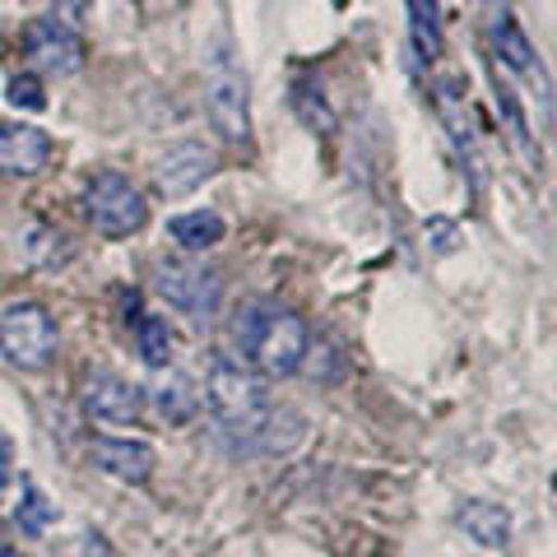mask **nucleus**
<instances>
[{
	"label": "nucleus",
	"instance_id": "obj_1",
	"mask_svg": "<svg viewBox=\"0 0 557 557\" xmlns=\"http://www.w3.org/2000/svg\"><path fill=\"white\" fill-rule=\"evenodd\" d=\"M242 358L251 362L260 376H293L307 362L311 335L298 311L274 307V302H251L233 325Z\"/></svg>",
	"mask_w": 557,
	"mask_h": 557
},
{
	"label": "nucleus",
	"instance_id": "obj_2",
	"mask_svg": "<svg viewBox=\"0 0 557 557\" xmlns=\"http://www.w3.org/2000/svg\"><path fill=\"white\" fill-rule=\"evenodd\" d=\"M205 399L214 418L228 432H260L270 423V395L260 386V376H251L242 362L228 358H214L209 362V376H205Z\"/></svg>",
	"mask_w": 557,
	"mask_h": 557
},
{
	"label": "nucleus",
	"instance_id": "obj_3",
	"mask_svg": "<svg viewBox=\"0 0 557 557\" xmlns=\"http://www.w3.org/2000/svg\"><path fill=\"white\" fill-rule=\"evenodd\" d=\"M84 219L94 223V233L116 242V237H131L145 228L149 205L139 196V186H131L121 172H98L89 190H84Z\"/></svg>",
	"mask_w": 557,
	"mask_h": 557
},
{
	"label": "nucleus",
	"instance_id": "obj_4",
	"mask_svg": "<svg viewBox=\"0 0 557 557\" xmlns=\"http://www.w3.org/2000/svg\"><path fill=\"white\" fill-rule=\"evenodd\" d=\"M0 354L24 372L47 368L51 354H57V321H51V311L38 302H14L0 317Z\"/></svg>",
	"mask_w": 557,
	"mask_h": 557
},
{
	"label": "nucleus",
	"instance_id": "obj_5",
	"mask_svg": "<svg viewBox=\"0 0 557 557\" xmlns=\"http://www.w3.org/2000/svg\"><path fill=\"white\" fill-rule=\"evenodd\" d=\"M205 108H209V121L214 131L228 139V145H242L251 135V94H247V75L233 65V57L209 61V75H205Z\"/></svg>",
	"mask_w": 557,
	"mask_h": 557
},
{
	"label": "nucleus",
	"instance_id": "obj_6",
	"mask_svg": "<svg viewBox=\"0 0 557 557\" xmlns=\"http://www.w3.org/2000/svg\"><path fill=\"white\" fill-rule=\"evenodd\" d=\"M219 288H223L219 274L196 265V260H168V265H159V293L196 321H205L219 307Z\"/></svg>",
	"mask_w": 557,
	"mask_h": 557
},
{
	"label": "nucleus",
	"instance_id": "obj_7",
	"mask_svg": "<svg viewBox=\"0 0 557 557\" xmlns=\"http://www.w3.org/2000/svg\"><path fill=\"white\" fill-rule=\"evenodd\" d=\"M437 116L446 121L450 139H456L465 172H469V186L474 196L483 190V153H479V135H474V112H469V98L460 89V79H437Z\"/></svg>",
	"mask_w": 557,
	"mask_h": 557
},
{
	"label": "nucleus",
	"instance_id": "obj_8",
	"mask_svg": "<svg viewBox=\"0 0 557 557\" xmlns=\"http://www.w3.org/2000/svg\"><path fill=\"white\" fill-rule=\"evenodd\" d=\"M24 47L42 70H51V75H70V70L84 65L79 33H70L61 20H28L24 24Z\"/></svg>",
	"mask_w": 557,
	"mask_h": 557
},
{
	"label": "nucleus",
	"instance_id": "obj_9",
	"mask_svg": "<svg viewBox=\"0 0 557 557\" xmlns=\"http://www.w3.org/2000/svg\"><path fill=\"white\" fill-rule=\"evenodd\" d=\"M51 163V135L38 126H0V172L5 177H38V172Z\"/></svg>",
	"mask_w": 557,
	"mask_h": 557
},
{
	"label": "nucleus",
	"instance_id": "obj_10",
	"mask_svg": "<svg viewBox=\"0 0 557 557\" xmlns=\"http://www.w3.org/2000/svg\"><path fill=\"white\" fill-rule=\"evenodd\" d=\"M214 168H219L214 149L196 145V139H186V145H172V149L163 153V163H159V190H163L168 200L190 196V190H196Z\"/></svg>",
	"mask_w": 557,
	"mask_h": 557
},
{
	"label": "nucleus",
	"instance_id": "obj_11",
	"mask_svg": "<svg viewBox=\"0 0 557 557\" xmlns=\"http://www.w3.org/2000/svg\"><path fill=\"white\" fill-rule=\"evenodd\" d=\"M84 409H89V418H98V423L121 428L145 413V395H139V386H131V381L98 376V381H89V391H84Z\"/></svg>",
	"mask_w": 557,
	"mask_h": 557
},
{
	"label": "nucleus",
	"instance_id": "obj_12",
	"mask_svg": "<svg viewBox=\"0 0 557 557\" xmlns=\"http://www.w3.org/2000/svg\"><path fill=\"white\" fill-rule=\"evenodd\" d=\"M94 465L108 469V474L121 479V483H149V474H153V446L98 437L94 442Z\"/></svg>",
	"mask_w": 557,
	"mask_h": 557
},
{
	"label": "nucleus",
	"instance_id": "obj_13",
	"mask_svg": "<svg viewBox=\"0 0 557 557\" xmlns=\"http://www.w3.org/2000/svg\"><path fill=\"white\" fill-rule=\"evenodd\" d=\"M493 51L502 57V65L516 70V75H539L534 70V42L525 38V28H520V20L511 10H502L493 20Z\"/></svg>",
	"mask_w": 557,
	"mask_h": 557
},
{
	"label": "nucleus",
	"instance_id": "obj_14",
	"mask_svg": "<svg viewBox=\"0 0 557 557\" xmlns=\"http://www.w3.org/2000/svg\"><path fill=\"white\" fill-rule=\"evenodd\" d=\"M456 520L465 525L469 539H479L483 548H502L511 539V516L502 507H493V502H465Z\"/></svg>",
	"mask_w": 557,
	"mask_h": 557
},
{
	"label": "nucleus",
	"instance_id": "obj_15",
	"mask_svg": "<svg viewBox=\"0 0 557 557\" xmlns=\"http://www.w3.org/2000/svg\"><path fill=\"white\" fill-rule=\"evenodd\" d=\"M493 94H497V112L502 121H507V135H511V145L525 153V159H539V149H534V139H530V121H525V108H520V94H516V84L502 75V65H493Z\"/></svg>",
	"mask_w": 557,
	"mask_h": 557
},
{
	"label": "nucleus",
	"instance_id": "obj_16",
	"mask_svg": "<svg viewBox=\"0 0 557 557\" xmlns=\"http://www.w3.org/2000/svg\"><path fill=\"white\" fill-rule=\"evenodd\" d=\"M409 5V38H413V57L432 65L442 57V14L437 0H405Z\"/></svg>",
	"mask_w": 557,
	"mask_h": 557
},
{
	"label": "nucleus",
	"instance_id": "obj_17",
	"mask_svg": "<svg viewBox=\"0 0 557 557\" xmlns=\"http://www.w3.org/2000/svg\"><path fill=\"white\" fill-rule=\"evenodd\" d=\"M168 233L186 251H209V247L223 242V219L214 214V209H190V214H177L168 223Z\"/></svg>",
	"mask_w": 557,
	"mask_h": 557
},
{
	"label": "nucleus",
	"instance_id": "obj_18",
	"mask_svg": "<svg viewBox=\"0 0 557 557\" xmlns=\"http://www.w3.org/2000/svg\"><path fill=\"white\" fill-rule=\"evenodd\" d=\"M153 409H159V418L168 428H177L200 409V395H196V386H190L186 376H168L163 386L153 391Z\"/></svg>",
	"mask_w": 557,
	"mask_h": 557
},
{
	"label": "nucleus",
	"instance_id": "obj_19",
	"mask_svg": "<svg viewBox=\"0 0 557 557\" xmlns=\"http://www.w3.org/2000/svg\"><path fill=\"white\" fill-rule=\"evenodd\" d=\"M135 339H139V358L149 362V368H168L172 358V330L163 317H139L135 321Z\"/></svg>",
	"mask_w": 557,
	"mask_h": 557
},
{
	"label": "nucleus",
	"instance_id": "obj_20",
	"mask_svg": "<svg viewBox=\"0 0 557 557\" xmlns=\"http://www.w3.org/2000/svg\"><path fill=\"white\" fill-rule=\"evenodd\" d=\"M20 525L28 534H47L51 525H57V502H47L42 497V487L24 479V502H20Z\"/></svg>",
	"mask_w": 557,
	"mask_h": 557
},
{
	"label": "nucleus",
	"instance_id": "obj_21",
	"mask_svg": "<svg viewBox=\"0 0 557 557\" xmlns=\"http://www.w3.org/2000/svg\"><path fill=\"white\" fill-rule=\"evenodd\" d=\"M293 108H298L307 126H317V131H330V126H335V116H330L321 89H311V84H293Z\"/></svg>",
	"mask_w": 557,
	"mask_h": 557
},
{
	"label": "nucleus",
	"instance_id": "obj_22",
	"mask_svg": "<svg viewBox=\"0 0 557 557\" xmlns=\"http://www.w3.org/2000/svg\"><path fill=\"white\" fill-rule=\"evenodd\" d=\"M5 98L14 102V108H24V112H42L47 108V94H42V84L33 79V75H14Z\"/></svg>",
	"mask_w": 557,
	"mask_h": 557
},
{
	"label": "nucleus",
	"instance_id": "obj_23",
	"mask_svg": "<svg viewBox=\"0 0 557 557\" xmlns=\"http://www.w3.org/2000/svg\"><path fill=\"white\" fill-rule=\"evenodd\" d=\"M428 242H432V251H456L460 247V228L450 219H428Z\"/></svg>",
	"mask_w": 557,
	"mask_h": 557
},
{
	"label": "nucleus",
	"instance_id": "obj_24",
	"mask_svg": "<svg viewBox=\"0 0 557 557\" xmlns=\"http://www.w3.org/2000/svg\"><path fill=\"white\" fill-rule=\"evenodd\" d=\"M10 479H14V442H10V432H0V487Z\"/></svg>",
	"mask_w": 557,
	"mask_h": 557
},
{
	"label": "nucleus",
	"instance_id": "obj_25",
	"mask_svg": "<svg viewBox=\"0 0 557 557\" xmlns=\"http://www.w3.org/2000/svg\"><path fill=\"white\" fill-rule=\"evenodd\" d=\"M84 557H121L112 544H108V539H98V534H89V539H84Z\"/></svg>",
	"mask_w": 557,
	"mask_h": 557
},
{
	"label": "nucleus",
	"instance_id": "obj_26",
	"mask_svg": "<svg viewBox=\"0 0 557 557\" xmlns=\"http://www.w3.org/2000/svg\"><path fill=\"white\" fill-rule=\"evenodd\" d=\"M0 557H24V553H14L10 544H0Z\"/></svg>",
	"mask_w": 557,
	"mask_h": 557
}]
</instances>
